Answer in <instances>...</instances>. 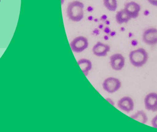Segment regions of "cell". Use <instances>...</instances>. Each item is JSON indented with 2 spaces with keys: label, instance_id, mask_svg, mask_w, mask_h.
<instances>
[{
  "label": "cell",
  "instance_id": "1",
  "mask_svg": "<svg viewBox=\"0 0 157 132\" xmlns=\"http://www.w3.org/2000/svg\"><path fill=\"white\" fill-rule=\"evenodd\" d=\"M84 4L78 1H73L68 3L67 8V15L70 21L77 22L84 17Z\"/></svg>",
  "mask_w": 157,
  "mask_h": 132
},
{
  "label": "cell",
  "instance_id": "2",
  "mask_svg": "<svg viewBox=\"0 0 157 132\" xmlns=\"http://www.w3.org/2000/svg\"><path fill=\"white\" fill-rule=\"evenodd\" d=\"M130 62L133 66L141 67L147 62L148 54L146 50L140 48L131 51L129 55Z\"/></svg>",
  "mask_w": 157,
  "mask_h": 132
},
{
  "label": "cell",
  "instance_id": "3",
  "mask_svg": "<svg viewBox=\"0 0 157 132\" xmlns=\"http://www.w3.org/2000/svg\"><path fill=\"white\" fill-rule=\"evenodd\" d=\"M70 46L73 52L80 53L87 49L89 42L87 38L81 36L74 38L70 43Z\"/></svg>",
  "mask_w": 157,
  "mask_h": 132
},
{
  "label": "cell",
  "instance_id": "4",
  "mask_svg": "<svg viewBox=\"0 0 157 132\" xmlns=\"http://www.w3.org/2000/svg\"><path fill=\"white\" fill-rule=\"evenodd\" d=\"M121 85L119 79L114 77H109L104 80L102 83V88L105 91L109 94H113L119 90Z\"/></svg>",
  "mask_w": 157,
  "mask_h": 132
},
{
  "label": "cell",
  "instance_id": "5",
  "mask_svg": "<svg viewBox=\"0 0 157 132\" xmlns=\"http://www.w3.org/2000/svg\"><path fill=\"white\" fill-rule=\"evenodd\" d=\"M142 39L145 44L149 46L157 44V28H152L146 29L143 33Z\"/></svg>",
  "mask_w": 157,
  "mask_h": 132
},
{
  "label": "cell",
  "instance_id": "6",
  "mask_svg": "<svg viewBox=\"0 0 157 132\" xmlns=\"http://www.w3.org/2000/svg\"><path fill=\"white\" fill-rule=\"evenodd\" d=\"M109 63L113 70L116 71H120L122 70L125 66V57L122 54L116 53L110 57Z\"/></svg>",
  "mask_w": 157,
  "mask_h": 132
},
{
  "label": "cell",
  "instance_id": "7",
  "mask_svg": "<svg viewBox=\"0 0 157 132\" xmlns=\"http://www.w3.org/2000/svg\"><path fill=\"white\" fill-rule=\"evenodd\" d=\"M124 9L131 19H136L139 16L141 7L136 2L131 1L125 4Z\"/></svg>",
  "mask_w": 157,
  "mask_h": 132
},
{
  "label": "cell",
  "instance_id": "8",
  "mask_svg": "<svg viewBox=\"0 0 157 132\" xmlns=\"http://www.w3.org/2000/svg\"><path fill=\"white\" fill-rule=\"evenodd\" d=\"M144 103L147 110L153 112L157 111V93H148L144 98Z\"/></svg>",
  "mask_w": 157,
  "mask_h": 132
},
{
  "label": "cell",
  "instance_id": "9",
  "mask_svg": "<svg viewBox=\"0 0 157 132\" xmlns=\"http://www.w3.org/2000/svg\"><path fill=\"white\" fill-rule=\"evenodd\" d=\"M117 105L120 109L127 113H129L134 109V101L129 96H124L121 98L118 101Z\"/></svg>",
  "mask_w": 157,
  "mask_h": 132
},
{
  "label": "cell",
  "instance_id": "10",
  "mask_svg": "<svg viewBox=\"0 0 157 132\" xmlns=\"http://www.w3.org/2000/svg\"><path fill=\"white\" fill-rule=\"evenodd\" d=\"M111 51V47L108 44L101 42H98L93 46L92 52L93 54L98 57H105Z\"/></svg>",
  "mask_w": 157,
  "mask_h": 132
},
{
  "label": "cell",
  "instance_id": "11",
  "mask_svg": "<svg viewBox=\"0 0 157 132\" xmlns=\"http://www.w3.org/2000/svg\"><path fill=\"white\" fill-rule=\"evenodd\" d=\"M77 63L85 76L86 77L88 76L89 72L92 68L91 61L86 58H82L78 60Z\"/></svg>",
  "mask_w": 157,
  "mask_h": 132
},
{
  "label": "cell",
  "instance_id": "12",
  "mask_svg": "<svg viewBox=\"0 0 157 132\" xmlns=\"http://www.w3.org/2000/svg\"><path fill=\"white\" fill-rule=\"evenodd\" d=\"M115 18L117 22L119 25H121L123 23H128L131 19L130 17L128 15V14L124 9L117 12Z\"/></svg>",
  "mask_w": 157,
  "mask_h": 132
},
{
  "label": "cell",
  "instance_id": "13",
  "mask_svg": "<svg viewBox=\"0 0 157 132\" xmlns=\"http://www.w3.org/2000/svg\"><path fill=\"white\" fill-rule=\"evenodd\" d=\"M130 118L144 124H146L148 121V117L146 112L143 110H139L137 111L135 114L131 115Z\"/></svg>",
  "mask_w": 157,
  "mask_h": 132
},
{
  "label": "cell",
  "instance_id": "14",
  "mask_svg": "<svg viewBox=\"0 0 157 132\" xmlns=\"http://www.w3.org/2000/svg\"><path fill=\"white\" fill-rule=\"evenodd\" d=\"M103 5L109 11H115L118 7L117 0H103Z\"/></svg>",
  "mask_w": 157,
  "mask_h": 132
},
{
  "label": "cell",
  "instance_id": "15",
  "mask_svg": "<svg viewBox=\"0 0 157 132\" xmlns=\"http://www.w3.org/2000/svg\"><path fill=\"white\" fill-rule=\"evenodd\" d=\"M151 126L154 128L157 129V115L153 118L151 122Z\"/></svg>",
  "mask_w": 157,
  "mask_h": 132
},
{
  "label": "cell",
  "instance_id": "16",
  "mask_svg": "<svg viewBox=\"0 0 157 132\" xmlns=\"http://www.w3.org/2000/svg\"><path fill=\"white\" fill-rule=\"evenodd\" d=\"M111 29H110V28L108 26H106L105 28H103V32H105L106 35H109V33L111 32Z\"/></svg>",
  "mask_w": 157,
  "mask_h": 132
},
{
  "label": "cell",
  "instance_id": "17",
  "mask_svg": "<svg viewBox=\"0 0 157 132\" xmlns=\"http://www.w3.org/2000/svg\"><path fill=\"white\" fill-rule=\"evenodd\" d=\"M150 4L154 6H157V0H147Z\"/></svg>",
  "mask_w": 157,
  "mask_h": 132
},
{
  "label": "cell",
  "instance_id": "18",
  "mask_svg": "<svg viewBox=\"0 0 157 132\" xmlns=\"http://www.w3.org/2000/svg\"><path fill=\"white\" fill-rule=\"evenodd\" d=\"M92 34L95 36H98L100 34V31L98 28H95L92 31Z\"/></svg>",
  "mask_w": 157,
  "mask_h": 132
},
{
  "label": "cell",
  "instance_id": "19",
  "mask_svg": "<svg viewBox=\"0 0 157 132\" xmlns=\"http://www.w3.org/2000/svg\"><path fill=\"white\" fill-rule=\"evenodd\" d=\"M108 18V15L106 14H103L101 16V18H100V20L102 21H104L107 20Z\"/></svg>",
  "mask_w": 157,
  "mask_h": 132
},
{
  "label": "cell",
  "instance_id": "20",
  "mask_svg": "<svg viewBox=\"0 0 157 132\" xmlns=\"http://www.w3.org/2000/svg\"><path fill=\"white\" fill-rule=\"evenodd\" d=\"M105 100L109 102L113 106H115V102L113 101V100L112 99H111L110 98H105Z\"/></svg>",
  "mask_w": 157,
  "mask_h": 132
},
{
  "label": "cell",
  "instance_id": "21",
  "mask_svg": "<svg viewBox=\"0 0 157 132\" xmlns=\"http://www.w3.org/2000/svg\"><path fill=\"white\" fill-rule=\"evenodd\" d=\"M131 44L132 46H136L137 45H138V41L136 40H133L131 41Z\"/></svg>",
  "mask_w": 157,
  "mask_h": 132
},
{
  "label": "cell",
  "instance_id": "22",
  "mask_svg": "<svg viewBox=\"0 0 157 132\" xmlns=\"http://www.w3.org/2000/svg\"><path fill=\"white\" fill-rule=\"evenodd\" d=\"M87 11L89 13H91L94 11V7L91 6H88L87 8Z\"/></svg>",
  "mask_w": 157,
  "mask_h": 132
},
{
  "label": "cell",
  "instance_id": "23",
  "mask_svg": "<svg viewBox=\"0 0 157 132\" xmlns=\"http://www.w3.org/2000/svg\"><path fill=\"white\" fill-rule=\"evenodd\" d=\"M116 32H115V31H111V32L109 33V36L111 37H113L116 35Z\"/></svg>",
  "mask_w": 157,
  "mask_h": 132
},
{
  "label": "cell",
  "instance_id": "24",
  "mask_svg": "<svg viewBox=\"0 0 157 132\" xmlns=\"http://www.w3.org/2000/svg\"><path fill=\"white\" fill-rule=\"evenodd\" d=\"M94 18L93 17V16H92V15H90V16H88L87 17V20L89 21H93V19H94Z\"/></svg>",
  "mask_w": 157,
  "mask_h": 132
},
{
  "label": "cell",
  "instance_id": "25",
  "mask_svg": "<svg viewBox=\"0 0 157 132\" xmlns=\"http://www.w3.org/2000/svg\"><path fill=\"white\" fill-rule=\"evenodd\" d=\"M103 39L105 40V41H108L109 40V36L108 35H105L103 36Z\"/></svg>",
  "mask_w": 157,
  "mask_h": 132
},
{
  "label": "cell",
  "instance_id": "26",
  "mask_svg": "<svg viewBox=\"0 0 157 132\" xmlns=\"http://www.w3.org/2000/svg\"><path fill=\"white\" fill-rule=\"evenodd\" d=\"M104 28V25L102 24H100L98 26V28L99 29H102Z\"/></svg>",
  "mask_w": 157,
  "mask_h": 132
},
{
  "label": "cell",
  "instance_id": "27",
  "mask_svg": "<svg viewBox=\"0 0 157 132\" xmlns=\"http://www.w3.org/2000/svg\"><path fill=\"white\" fill-rule=\"evenodd\" d=\"M105 25H110V24H111V22H110V21L107 19V20L105 21Z\"/></svg>",
  "mask_w": 157,
  "mask_h": 132
},
{
  "label": "cell",
  "instance_id": "28",
  "mask_svg": "<svg viewBox=\"0 0 157 132\" xmlns=\"http://www.w3.org/2000/svg\"><path fill=\"white\" fill-rule=\"evenodd\" d=\"M99 19L98 18H94V19H93V21L95 22H98L99 21Z\"/></svg>",
  "mask_w": 157,
  "mask_h": 132
},
{
  "label": "cell",
  "instance_id": "29",
  "mask_svg": "<svg viewBox=\"0 0 157 132\" xmlns=\"http://www.w3.org/2000/svg\"><path fill=\"white\" fill-rule=\"evenodd\" d=\"M120 31H121V32H125V28H124V27H122V28H120Z\"/></svg>",
  "mask_w": 157,
  "mask_h": 132
},
{
  "label": "cell",
  "instance_id": "30",
  "mask_svg": "<svg viewBox=\"0 0 157 132\" xmlns=\"http://www.w3.org/2000/svg\"><path fill=\"white\" fill-rule=\"evenodd\" d=\"M132 33H131V32H129V35H128V36L129 38H131V36H132Z\"/></svg>",
  "mask_w": 157,
  "mask_h": 132
},
{
  "label": "cell",
  "instance_id": "31",
  "mask_svg": "<svg viewBox=\"0 0 157 132\" xmlns=\"http://www.w3.org/2000/svg\"><path fill=\"white\" fill-rule=\"evenodd\" d=\"M64 1L65 0H61V4L63 5V3H64Z\"/></svg>",
  "mask_w": 157,
  "mask_h": 132
},
{
  "label": "cell",
  "instance_id": "32",
  "mask_svg": "<svg viewBox=\"0 0 157 132\" xmlns=\"http://www.w3.org/2000/svg\"><path fill=\"white\" fill-rule=\"evenodd\" d=\"M0 2H1V0H0Z\"/></svg>",
  "mask_w": 157,
  "mask_h": 132
}]
</instances>
